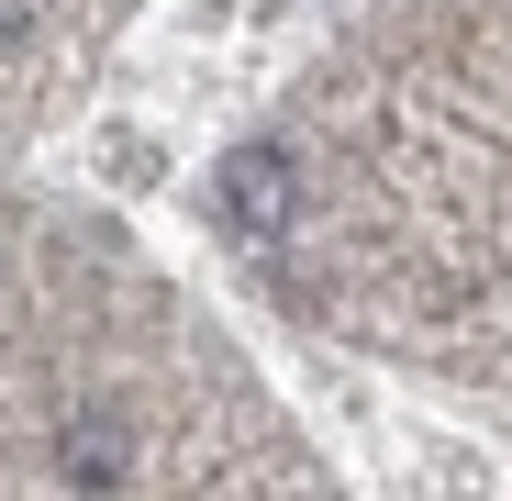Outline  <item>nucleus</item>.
<instances>
[{
  "mask_svg": "<svg viewBox=\"0 0 512 501\" xmlns=\"http://www.w3.org/2000/svg\"><path fill=\"white\" fill-rule=\"evenodd\" d=\"M223 212H234L245 234H290V212H301L290 156H279V145H234V156H223Z\"/></svg>",
  "mask_w": 512,
  "mask_h": 501,
  "instance_id": "obj_1",
  "label": "nucleus"
},
{
  "mask_svg": "<svg viewBox=\"0 0 512 501\" xmlns=\"http://www.w3.org/2000/svg\"><path fill=\"white\" fill-rule=\"evenodd\" d=\"M23 34H34V0H0V56H12Z\"/></svg>",
  "mask_w": 512,
  "mask_h": 501,
  "instance_id": "obj_2",
  "label": "nucleus"
}]
</instances>
